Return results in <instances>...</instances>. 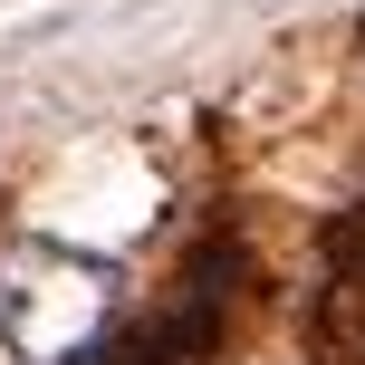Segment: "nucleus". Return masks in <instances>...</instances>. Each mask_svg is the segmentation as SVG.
<instances>
[{"instance_id": "obj_1", "label": "nucleus", "mask_w": 365, "mask_h": 365, "mask_svg": "<svg viewBox=\"0 0 365 365\" xmlns=\"http://www.w3.org/2000/svg\"><path fill=\"white\" fill-rule=\"evenodd\" d=\"M115 327V269L48 231L0 240V356L10 365H87Z\"/></svg>"}]
</instances>
